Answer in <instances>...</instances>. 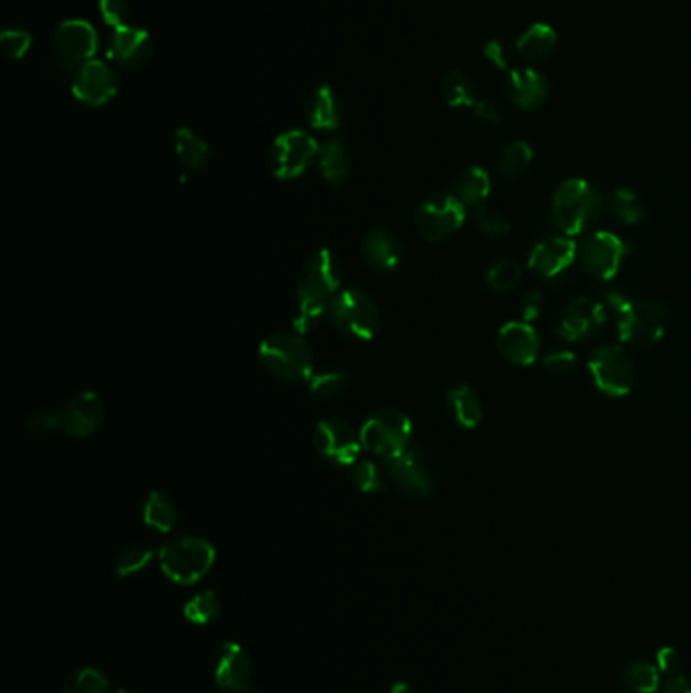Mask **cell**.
<instances>
[{
	"label": "cell",
	"mask_w": 691,
	"mask_h": 693,
	"mask_svg": "<svg viewBox=\"0 0 691 693\" xmlns=\"http://www.w3.org/2000/svg\"><path fill=\"white\" fill-rule=\"evenodd\" d=\"M329 315L333 325L351 339L369 341L379 329V311L375 302L355 288L335 294L329 304Z\"/></svg>",
	"instance_id": "cell-7"
},
{
	"label": "cell",
	"mask_w": 691,
	"mask_h": 693,
	"mask_svg": "<svg viewBox=\"0 0 691 693\" xmlns=\"http://www.w3.org/2000/svg\"><path fill=\"white\" fill-rule=\"evenodd\" d=\"M341 278V264L331 250L323 248L309 258L298 282V308L294 317L298 335L311 331L321 321L341 286Z\"/></svg>",
	"instance_id": "cell-1"
},
{
	"label": "cell",
	"mask_w": 691,
	"mask_h": 693,
	"mask_svg": "<svg viewBox=\"0 0 691 693\" xmlns=\"http://www.w3.org/2000/svg\"><path fill=\"white\" fill-rule=\"evenodd\" d=\"M390 693H416V691H414L412 685H408V683H404V681H396V683L392 685Z\"/></svg>",
	"instance_id": "cell-51"
},
{
	"label": "cell",
	"mask_w": 691,
	"mask_h": 693,
	"mask_svg": "<svg viewBox=\"0 0 691 693\" xmlns=\"http://www.w3.org/2000/svg\"><path fill=\"white\" fill-rule=\"evenodd\" d=\"M25 432L29 434H49V432H55V430H61V420H59V414H49V412H35L31 414L25 424H23Z\"/></svg>",
	"instance_id": "cell-45"
},
{
	"label": "cell",
	"mask_w": 691,
	"mask_h": 693,
	"mask_svg": "<svg viewBox=\"0 0 691 693\" xmlns=\"http://www.w3.org/2000/svg\"><path fill=\"white\" fill-rule=\"evenodd\" d=\"M59 420L67 436H92L104 422V402L96 392H80L65 404L59 412Z\"/></svg>",
	"instance_id": "cell-19"
},
{
	"label": "cell",
	"mask_w": 691,
	"mask_h": 693,
	"mask_svg": "<svg viewBox=\"0 0 691 693\" xmlns=\"http://www.w3.org/2000/svg\"><path fill=\"white\" fill-rule=\"evenodd\" d=\"M558 45V35L548 23H533L517 39L515 49L525 61H542L554 53Z\"/></svg>",
	"instance_id": "cell-26"
},
{
	"label": "cell",
	"mask_w": 691,
	"mask_h": 693,
	"mask_svg": "<svg viewBox=\"0 0 691 693\" xmlns=\"http://www.w3.org/2000/svg\"><path fill=\"white\" fill-rule=\"evenodd\" d=\"M533 157H535V152L531 148L529 142L525 140H517L513 144H509L505 148V152L501 154V161H499V175L503 179H509V181H515V179H521L531 163H533Z\"/></svg>",
	"instance_id": "cell-33"
},
{
	"label": "cell",
	"mask_w": 691,
	"mask_h": 693,
	"mask_svg": "<svg viewBox=\"0 0 691 693\" xmlns=\"http://www.w3.org/2000/svg\"><path fill=\"white\" fill-rule=\"evenodd\" d=\"M306 120L315 130L333 132L341 128V102L331 86H319L306 102Z\"/></svg>",
	"instance_id": "cell-24"
},
{
	"label": "cell",
	"mask_w": 691,
	"mask_h": 693,
	"mask_svg": "<svg viewBox=\"0 0 691 693\" xmlns=\"http://www.w3.org/2000/svg\"><path fill=\"white\" fill-rule=\"evenodd\" d=\"M315 446L323 458L339 467H353L363 448L361 436L343 420H321L315 428Z\"/></svg>",
	"instance_id": "cell-14"
},
{
	"label": "cell",
	"mask_w": 691,
	"mask_h": 693,
	"mask_svg": "<svg viewBox=\"0 0 691 693\" xmlns=\"http://www.w3.org/2000/svg\"><path fill=\"white\" fill-rule=\"evenodd\" d=\"M629 254V246L623 238L617 234H610V231H596L592 234L580 252L582 268L598 278V280H612L621 272L623 260Z\"/></svg>",
	"instance_id": "cell-13"
},
{
	"label": "cell",
	"mask_w": 691,
	"mask_h": 693,
	"mask_svg": "<svg viewBox=\"0 0 691 693\" xmlns=\"http://www.w3.org/2000/svg\"><path fill=\"white\" fill-rule=\"evenodd\" d=\"M219 689L229 693H256L254 687V661L250 653L240 645L229 641L221 647L213 671Z\"/></svg>",
	"instance_id": "cell-15"
},
{
	"label": "cell",
	"mask_w": 691,
	"mask_h": 693,
	"mask_svg": "<svg viewBox=\"0 0 691 693\" xmlns=\"http://www.w3.org/2000/svg\"><path fill=\"white\" fill-rule=\"evenodd\" d=\"M475 225L479 227L481 234H485L487 238H501L505 234H509L511 229V221L509 217L491 205H479L475 211Z\"/></svg>",
	"instance_id": "cell-38"
},
{
	"label": "cell",
	"mask_w": 691,
	"mask_h": 693,
	"mask_svg": "<svg viewBox=\"0 0 691 693\" xmlns=\"http://www.w3.org/2000/svg\"><path fill=\"white\" fill-rule=\"evenodd\" d=\"M467 205L456 195L436 193L420 203L416 211V227L428 242H440L463 227Z\"/></svg>",
	"instance_id": "cell-10"
},
{
	"label": "cell",
	"mask_w": 691,
	"mask_h": 693,
	"mask_svg": "<svg viewBox=\"0 0 691 693\" xmlns=\"http://www.w3.org/2000/svg\"><path fill=\"white\" fill-rule=\"evenodd\" d=\"M454 191L465 205H481L491 193V175L483 167H469L458 177Z\"/></svg>",
	"instance_id": "cell-32"
},
{
	"label": "cell",
	"mask_w": 691,
	"mask_h": 693,
	"mask_svg": "<svg viewBox=\"0 0 691 693\" xmlns=\"http://www.w3.org/2000/svg\"><path fill=\"white\" fill-rule=\"evenodd\" d=\"M175 157L189 171H201L207 167L211 148L203 136L183 126L175 132Z\"/></svg>",
	"instance_id": "cell-27"
},
{
	"label": "cell",
	"mask_w": 691,
	"mask_h": 693,
	"mask_svg": "<svg viewBox=\"0 0 691 693\" xmlns=\"http://www.w3.org/2000/svg\"><path fill=\"white\" fill-rule=\"evenodd\" d=\"M116 693H142V691H138V689H120Z\"/></svg>",
	"instance_id": "cell-52"
},
{
	"label": "cell",
	"mask_w": 691,
	"mask_h": 693,
	"mask_svg": "<svg viewBox=\"0 0 691 693\" xmlns=\"http://www.w3.org/2000/svg\"><path fill=\"white\" fill-rule=\"evenodd\" d=\"M446 402L460 428L473 430L483 422V402L471 385H456L448 390Z\"/></svg>",
	"instance_id": "cell-25"
},
{
	"label": "cell",
	"mask_w": 691,
	"mask_h": 693,
	"mask_svg": "<svg viewBox=\"0 0 691 693\" xmlns=\"http://www.w3.org/2000/svg\"><path fill=\"white\" fill-rule=\"evenodd\" d=\"M483 53H485V57H487L495 67H499V69H509L511 51H509L501 41H497V39L489 41V43L485 45Z\"/></svg>",
	"instance_id": "cell-48"
},
{
	"label": "cell",
	"mask_w": 691,
	"mask_h": 693,
	"mask_svg": "<svg viewBox=\"0 0 691 693\" xmlns=\"http://www.w3.org/2000/svg\"><path fill=\"white\" fill-rule=\"evenodd\" d=\"M110 691V679L104 671L96 667H82L73 671L65 683L61 693H108Z\"/></svg>",
	"instance_id": "cell-36"
},
{
	"label": "cell",
	"mask_w": 691,
	"mask_h": 693,
	"mask_svg": "<svg viewBox=\"0 0 691 693\" xmlns=\"http://www.w3.org/2000/svg\"><path fill=\"white\" fill-rule=\"evenodd\" d=\"M507 94L515 108L531 112L546 104L550 96V86L546 82V77L533 67L509 69Z\"/></svg>",
	"instance_id": "cell-22"
},
{
	"label": "cell",
	"mask_w": 691,
	"mask_h": 693,
	"mask_svg": "<svg viewBox=\"0 0 691 693\" xmlns=\"http://www.w3.org/2000/svg\"><path fill=\"white\" fill-rule=\"evenodd\" d=\"M588 371L596 388L608 398H625L633 390L635 365L619 345L598 347L588 361Z\"/></svg>",
	"instance_id": "cell-8"
},
{
	"label": "cell",
	"mask_w": 691,
	"mask_h": 693,
	"mask_svg": "<svg viewBox=\"0 0 691 693\" xmlns=\"http://www.w3.org/2000/svg\"><path fill=\"white\" fill-rule=\"evenodd\" d=\"M621 681L629 693H659L661 691L659 667L643 659L629 661L621 671Z\"/></svg>",
	"instance_id": "cell-30"
},
{
	"label": "cell",
	"mask_w": 691,
	"mask_h": 693,
	"mask_svg": "<svg viewBox=\"0 0 691 693\" xmlns=\"http://www.w3.org/2000/svg\"><path fill=\"white\" fill-rule=\"evenodd\" d=\"M142 519L150 529L169 533V531H173V527L179 521V511H177L175 503L171 501V497H167L161 491H152L144 501Z\"/></svg>",
	"instance_id": "cell-29"
},
{
	"label": "cell",
	"mask_w": 691,
	"mask_h": 693,
	"mask_svg": "<svg viewBox=\"0 0 691 693\" xmlns=\"http://www.w3.org/2000/svg\"><path fill=\"white\" fill-rule=\"evenodd\" d=\"M606 319V308L602 302L580 296L566 306L558 325V335L566 343L586 341L600 333V329L606 325Z\"/></svg>",
	"instance_id": "cell-16"
},
{
	"label": "cell",
	"mask_w": 691,
	"mask_h": 693,
	"mask_svg": "<svg viewBox=\"0 0 691 693\" xmlns=\"http://www.w3.org/2000/svg\"><path fill=\"white\" fill-rule=\"evenodd\" d=\"M319 169H321L323 179L333 187H339L349 177L351 154L343 142L329 140L325 146H321Z\"/></svg>",
	"instance_id": "cell-28"
},
{
	"label": "cell",
	"mask_w": 691,
	"mask_h": 693,
	"mask_svg": "<svg viewBox=\"0 0 691 693\" xmlns=\"http://www.w3.org/2000/svg\"><path fill=\"white\" fill-rule=\"evenodd\" d=\"M155 55V41L142 27L128 25L110 37V57L124 69H142Z\"/></svg>",
	"instance_id": "cell-20"
},
{
	"label": "cell",
	"mask_w": 691,
	"mask_h": 693,
	"mask_svg": "<svg viewBox=\"0 0 691 693\" xmlns=\"http://www.w3.org/2000/svg\"><path fill=\"white\" fill-rule=\"evenodd\" d=\"M661 693H691V679L683 675L669 677L667 683L661 687Z\"/></svg>",
	"instance_id": "cell-50"
},
{
	"label": "cell",
	"mask_w": 691,
	"mask_h": 693,
	"mask_svg": "<svg viewBox=\"0 0 691 693\" xmlns=\"http://www.w3.org/2000/svg\"><path fill=\"white\" fill-rule=\"evenodd\" d=\"M383 471L375 465L373 460H359L351 469V481L353 485L363 491V493H377L383 487H386V481H383Z\"/></svg>",
	"instance_id": "cell-40"
},
{
	"label": "cell",
	"mask_w": 691,
	"mask_h": 693,
	"mask_svg": "<svg viewBox=\"0 0 691 693\" xmlns=\"http://www.w3.org/2000/svg\"><path fill=\"white\" fill-rule=\"evenodd\" d=\"M98 11L110 29H122L130 23V3L128 0H98Z\"/></svg>",
	"instance_id": "cell-43"
},
{
	"label": "cell",
	"mask_w": 691,
	"mask_h": 693,
	"mask_svg": "<svg viewBox=\"0 0 691 693\" xmlns=\"http://www.w3.org/2000/svg\"><path fill=\"white\" fill-rule=\"evenodd\" d=\"M118 90V75L106 61L92 59L73 73L71 94L88 108H102L110 104L118 96Z\"/></svg>",
	"instance_id": "cell-12"
},
{
	"label": "cell",
	"mask_w": 691,
	"mask_h": 693,
	"mask_svg": "<svg viewBox=\"0 0 691 693\" xmlns=\"http://www.w3.org/2000/svg\"><path fill=\"white\" fill-rule=\"evenodd\" d=\"M363 258L373 270H396L402 262V242L388 229H373L363 240Z\"/></svg>",
	"instance_id": "cell-23"
},
{
	"label": "cell",
	"mask_w": 691,
	"mask_h": 693,
	"mask_svg": "<svg viewBox=\"0 0 691 693\" xmlns=\"http://www.w3.org/2000/svg\"><path fill=\"white\" fill-rule=\"evenodd\" d=\"M576 363H578V357H576L572 351H568V349L550 351V353L544 357V361H542L544 369H546L550 375H556V377L570 375V373L574 371Z\"/></svg>",
	"instance_id": "cell-44"
},
{
	"label": "cell",
	"mask_w": 691,
	"mask_h": 693,
	"mask_svg": "<svg viewBox=\"0 0 691 693\" xmlns=\"http://www.w3.org/2000/svg\"><path fill=\"white\" fill-rule=\"evenodd\" d=\"M309 388L313 394L323 396V398H335L347 388V375L339 371H329V373H313L309 377Z\"/></svg>",
	"instance_id": "cell-42"
},
{
	"label": "cell",
	"mask_w": 691,
	"mask_h": 693,
	"mask_svg": "<svg viewBox=\"0 0 691 693\" xmlns=\"http://www.w3.org/2000/svg\"><path fill=\"white\" fill-rule=\"evenodd\" d=\"M655 665L659 667V671L667 677H675L681 675L683 669V657L675 647H661L655 655Z\"/></svg>",
	"instance_id": "cell-46"
},
{
	"label": "cell",
	"mask_w": 691,
	"mask_h": 693,
	"mask_svg": "<svg viewBox=\"0 0 691 693\" xmlns=\"http://www.w3.org/2000/svg\"><path fill=\"white\" fill-rule=\"evenodd\" d=\"M264 367L284 381H309L313 375V351L298 333H274L260 345Z\"/></svg>",
	"instance_id": "cell-5"
},
{
	"label": "cell",
	"mask_w": 691,
	"mask_h": 693,
	"mask_svg": "<svg viewBox=\"0 0 691 693\" xmlns=\"http://www.w3.org/2000/svg\"><path fill=\"white\" fill-rule=\"evenodd\" d=\"M183 614L189 623L203 627L219 619L221 602L213 590H203L185 602Z\"/></svg>",
	"instance_id": "cell-34"
},
{
	"label": "cell",
	"mask_w": 691,
	"mask_h": 693,
	"mask_svg": "<svg viewBox=\"0 0 691 693\" xmlns=\"http://www.w3.org/2000/svg\"><path fill=\"white\" fill-rule=\"evenodd\" d=\"M576 256L578 248L570 236H548L533 246L527 266L540 278L554 280L574 264Z\"/></svg>",
	"instance_id": "cell-18"
},
{
	"label": "cell",
	"mask_w": 691,
	"mask_h": 693,
	"mask_svg": "<svg viewBox=\"0 0 691 693\" xmlns=\"http://www.w3.org/2000/svg\"><path fill=\"white\" fill-rule=\"evenodd\" d=\"M608 207H610V213L625 225H635V223L643 221V217H645V207H643L639 195L631 189H625V187L614 189L610 193Z\"/></svg>",
	"instance_id": "cell-35"
},
{
	"label": "cell",
	"mask_w": 691,
	"mask_h": 693,
	"mask_svg": "<svg viewBox=\"0 0 691 693\" xmlns=\"http://www.w3.org/2000/svg\"><path fill=\"white\" fill-rule=\"evenodd\" d=\"M497 347L509 363L527 367L533 365L540 355V335L525 321H511L501 327Z\"/></svg>",
	"instance_id": "cell-21"
},
{
	"label": "cell",
	"mask_w": 691,
	"mask_h": 693,
	"mask_svg": "<svg viewBox=\"0 0 691 693\" xmlns=\"http://www.w3.org/2000/svg\"><path fill=\"white\" fill-rule=\"evenodd\" d=\"M359 436L365 450L390 460L410 448L412 422L398 410H379L361 426Z\"/></svg>",
	"instance_id": "cell-6"
},
{
	"label": "cell",
	"mask_w": 691,
	"mask_h": 693,
	"mask_svg": "<svg viewBox=\"0 0 691 693\" xmlns=\"http://www.w3.org/2000/svg\"><path fill=\"white\" fill-rule=\"evenodd\" d=\"M521 276H523L521 264L515 262V260L505 258V260L497 262L487 272V284H489V288H493L497 292H509V290H513L521 282Z\"/></svg>",
	"instance_id": "cell-39"
},
{
	"label": "cell",
	"mask_w": 691,
	"mask_h": 693,
	"mask_svg": "<svg viewBox=\"0 0 691 693\" xmlns=\"http://www.w3.org/2000/svg\"><path fill=\"white\" fill-rule=\"evenodd\" d=\"M386 473L394 485L412 499H424L432 493V475L426 458L418 450H406L386 460Z\"/></svg>",
	"instance_id": "cell-17"
},
{
	"label": "cell",
	"mask_w": 691,
	"mask_h": 693,
	"mask_svg": "<svg viewBox=\"0 0 691 693\" xmlns=\"http://www.w3.org/2000/svg\"><path fill=\"white\" fill-rule=\"evenodd\" d=\"M602 211L600 193L584 179L564 181L552 199L554 223L564 231V236H580L590 229Z\"/></svg>",
	"instance_id": "cell-3"
},
{
	"label": "cell",
	"mask_w": 691,
	"mask_h": 693,
	"mask_svg": "<svg viewBox=\"0 0 691 693\" xmlns=\"http://www.w3.org/2000/svg\"><path fill=\"white\" fill-rule=\"evenodd\" d=\"M98 45V31L84 19H67L59 23L53 35V53L65 69H80L84 63L96 59Z\"/></svg>",
	"instance_id": "cell-11"
},
{
	"label": "cell",
	"mask_w": 691,
	"mask_h": 693,
	"mask_svg": "<svg viewBox=\"0 0 691 693\" xmlns=\"http://www.w3.org/2000/svg\"><path fill=\"white\" fill-rule=\"evenodd\" d=\"M521 317L525 323L535 321L544 308V294L540 290H527L521 298Z\"/></svg>",
	"instance_id": "cell-47"
},
{
	"label": "cell",
	"mask_w": 691,
	"mask_h": 693,
	"mask_svg": "<svg viewBox=\"0 0 691 693\" xmlns=\"http://www.w3.org/2000/svg\"><path fill=\"white\" fill-rule=\"evenodd\" d=\"M473 112H475V116L477 118H481V120H485V122H491V124H499L501 120H503V110H501V106L499 104H495V102H491V100H477V104H475V108H473Z\"/></svg>",
	"instance_id": "cell-49"
},
{
	"label": "cell",
	"mask_w": 691,
	"mask_h": 693,
	"mask_svg": "<svg viewBox=\"0 0 691 693\" xmlns=\"http://www.w3.org/2000/svg\"><path fill=\"white\" fill-rule=\"evenodd\" d=\"M440 90H442L444 102L450 108H471L473 110L477 100H479L471 77L463 71H458V69H452L444 75Z\"/></svg>",
	"instance_id": "cell-31"
},
{
	"label": "cell",
	"mask_w": 691,
	"mask_h": 693,
	"mask_svg": "<svg viewBox=\"0 0 691 693\" xmlns=\"http://www.w3.org/2000/svg\"><path fill=\"white\" fill-rule=\"evenodd\" d=\"M604 302L617 317L619 339L627 345L647 349L659 343L667 331V308L655 300H631L623 292L604 290Z\"/></svg>",
	"instance_id": "cell-2"
},
{
	"label": "cell",
	"mask_w": 691,
	"mask_h": 693,
	"mask_svg": "<svg viewBox=\"0 0 691 693\" xmlns=\"http://www.w3.org/2000/svg\"><path fill=\"white\" fill-rule=\"evenodd\" d=\"M215 548L203 537L185 535L165 544L159 552L163 574L181 586H191L203 580L215 564Z\"/></svg>",
	"instance_id": "cell-4"
},
{
	"label": "cell",
	"mask_w": 691,
	"mask_h": 693,
	"mask_svg": "<svg viewBox=\"0 0 691 693\" xmlns=\"http://www.w3.org/2000/svg\"><path fill=\"white\" fill-rule=\"evenodd\" d=\"M155 558V552L146 546H128L124 548L114 564V572L118 578H128L134 576L138 572H142L150 562Z\"/></svg>",
	"instance_id": "cell-37"
},
{
	"label": "cell",
	"mask_w": 691,
	"mask_h": 693,
	"mask_svg": "<svg viewBox=\"0 0 691 693\" xmlns=\"http://www.w3.org/2000/svg\"><path fill=\"white\" fill-rule=\"evenodd\" d=\"M321 146L306 130H288L276 136L270 148V169L274 177L290 181L298 179L315 161H319Z\"/></svg>",
	"instance_id": "cell-9"
},
{
	"label": "cell",
	"mask_w": 691,
	"mask_h": 693,
	"mask_svg": "<svg viewBox=\"0 0 691 693\" xmlns=\"http://www.w3.org/2000/svg\"><path fill=\"white\" fill-rule=\"evenodd\" d=\"M31 45H33V35L25 29L7 27L3 33H0V49H3V53L13 61H21L29 53Z\"/></svg>",
	"instance_id": "cell-41"
}]
</instances>
